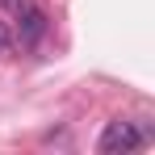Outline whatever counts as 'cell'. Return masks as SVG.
I'll return each mask as SVG.
<instances>
[{
	"mask_svg": "<svg viewBox=\"0 0 155 155\" xmlns=\"http://www.w3.org/2000/svg\"><path fill=\"white\" fill-rule=\"evenodd\" d=\"M0 4H4V8H13V4H17V0H0Z\"/></svg>",
	"mask_w": 155,
	"mask_h": 155,
	"instance_id": "obj_4",
	"label": "cell"
},
{
	"mask_svg": "<svg viewBox=\"0 0 155 155\" xmlns=\"http://www.w3.org/2000/svg\"><path fill=\"white\" fill-rule=\"evenodd\" d=\"M8 46H13V38H8V29L0 25V54H8Z\"/></svg>",
	"mask_w": 155,
	"mask_h": 155,
	"instance_id": "obj_3",
	"label": "cell"
},
{
	"mask_svg": "<svg viewBox=\"0 0 155 155\" xmlns=\"http://www.w3.org/2000/svg\"><path fill=\"white\" fill-rule=\"evenodd\" d=\"M13 13H17V38H21V46H34L46 34V13L38 4H25V0H17Z\"/></svg>",
	"mask_w": 155,
	"mask_h": 155,
	"instance_id": "obj_2",
	"label": "cell"
},
{
	"mask_svg": "<svg viewBox=\"0 0 155 155\" xmlns=\"http://www.w3.org/2000/svg\"><path fill=\"white\" fill-rule=\"evenodd\" d=\"M105 155H126V151H138V147H147V130L138 126V122H130V117H117V122H109L101 134V143H97Z\"/></svg>",
	"mask_w": 155,
	"mask_h": 155,
	"instance_id": "obj_1",
	"label": "cell"
}]
</instances>
